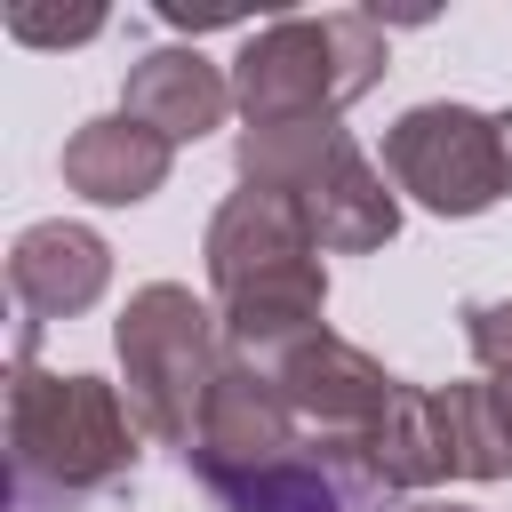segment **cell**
<instances>
[{
  "label": "cell",
  "mask_w": 512,
  "mask_h": 512,
  "mask_svg": "<svg viewBox=\"0 0 512 512\" xmlns=\"http://www.w3.org/2000/svg\"><path fill=\"white\" fill-rule=\"evenodd\" d=\"M168 168H176V144L152 136V128L128 120V112L80 120V128L64 136V184H72L80 200H96V208H136V200H152V192L168 184Z\"/></svg>",
  "instance_id": "cell-12"
},
{
  "label": "cell",
  "mask_w": 512,
  "mask_h": 512,
  "mask_svg": "<svg viewBox=\"0 0 512 512\" xmlns=\"http://www.w3.org/2000/svg\"><path fill=\"white\" fill-rule=\"evenodd\" d=\"M272 384H280V400L296 408V424L312 432V440H368L376 424H384V408L400 400V376H384L360 344H344L336 328H312V336H296L288 352H272V360H256Z\"/></svg>",
  "instance_id": "cell-7"
},
{
  "label": "cell",
  "mask_w": 512,
  "mask_h": 512,
  "mask_svg": "<svg viewBox=\"0 0 512 512\" xmlns=\"http://www.w3.org/2000/svg\"><path fill=\"white\" fill-rule=\"evenodd\" d=\"M464 344H472L480 376L496 384V400L512 408V296H472L464 304Z\"/></svg>",
  "instance_id": "cell-15"
},
{
  "label": "cell",
  "mask_w": 512,
  "mask_h": 512,
  "mask_svg": "<svg viewBox=\"0 0 512 512\" xmlns=\"http://www.w3.org/2000/svg\"><path fill=\"white\" fill-rule=\"evenodd\" d=\"M208 288H216V320H224V344L240 360H272L288 352L296 336L320 328V304H328V264H320V240L312 224L280 200V192H224V208L208 216Z\"/></svg>",
  "instance_id": "cell-2"
},
{
  "label": "cell",
  "mask_w": 512,
  "mask_h": 512,
  "mask_svg": "<svg viewBox=\"0 0 512 512\" xmlns=\"http://www.w3.org/2000/svg\"><path fill=\"white\" fill-rule=\"evenodd\" d=\"M120 112L144 120L152 136H168V144H200V136L224 128V112H240V104H232V72H216L200 48H152V56L128 64Z\"/></svg>",
  "instance_id": "cell-11"
},
{
  "label": "cell",
  "mask_w": 512,
  "mask_h": 512,
  "mask_svg": "<svg viewBox=\"0 0 512 512\" xmlns=\"http://www.w3.org/2000/svg\"><path fill=\"white\" fill-rule=\"evenodd\" d=\"M368 464H376V480H384L392 496H416V488H440V480H448L432 384H400V400H392L384 424L368 432Z\"/></svg>",
  "instance_id": "cell-14"
},
{
  "label": "cell",
  "mask_w": 512,
  "mask_h": 512,
  "mask_svg": "<svg viewBox=\"0 0 512 512\" xmlns=\"http://www.w3.org/2000/svg\"><path fill=\"white\" fill-rule=\"evenodd\" d=\"M40 328H16V368H8V472H16V512H72L104 488L136 480V416L120 384L88 368H40L32 360Z\"/></svg>",
  "instance_id": "cell-1"
},
{
  "label": "cell",
  "mask_w": 512,
  "mask_h": 512,
  "mask_svg": "<svg viewBox=\"0 0 512 512\" xmlns=\"http://www.w3.org/2000/svg\"><path fill=\"white\" fill-rule=\"evenodd\" d=\"M384 64H392V40L360 8L272 16L232 56V104H240L248 128H272V120H336L344 104H360L384 80Z\"/></svg>",
  "instance_id": "cell-4"
},
{
  "label": "cell",
  "mask_w": 512,
  "mask_h": 512,
  "mask_svg": "<svg viewBox=\"0 0 512 512\" xmlns=\"http://www.w3.org/2000/svg\"><path fill=\"white\" fill-rule=\"evenodd\" d=\"M8 32H16V40H32V48H72V40H96V32H104V16H96V8H80V16H48V8L16 0V8H8Z\"/></svg>",
  "instance_id": "cell-16"
},
{
  "label": "cell",
  "mask_w": 512,
  "mask_h": 512,
  "mask_svg": "<svg viewBox=\"0 0 512 512\" xmlns=\"http://www.w3.org/2000/svg\"><path fill=\"white\" fill-rule=\"evenodd\" d=\"M8 288H16V304H24L32 328L80 320V312L112 288V248H104V232L64 224V216L24 224L16 248H8Z\"/></svg>",
  "instance_id": "cell-10"
},
{
  "label": "cell",
  "mask_w": 512,
  "mask_h": 512,
  "mask_svg": "<svg viewBox=\"0 0 512 512\" xmlns=\"http://www.w3.org/2000/svg\"><path fill=\"white\" fill-rule=\"evenodd\" d=\"M304 448V424H296V408L280 400V384L256 368V360H224V376H216V392H208V408H200V432H192V448H184V472L200 480V488H224V480H248V472H272V464H288Z\"/></svg>",
  "instance_id": "cell-8"
},
{
  "label": "cell",
  "mask_w": 512,
  "mask_h": 512,
  "mask_svg": "<svg viewBox=\"0 0 512 512\" xmlns=\"http://www.w3.org/2000/svg\"><path fill=\"white\" fill-rule=\"evenodd\" d=\"M408 512H480V504H448V496H416Z\"/></svg>",
  "instance_id": "cell-17"
},
{
  "label": "cell",
  "mask_w": 512,
  "mask_h": 512,
  "mask_svg": "<svg viewBox=\"0 0 512 512\" xmlns=\"http://www.w3.org/2000/svg\"><path fill=\"white\" fill-rule=\"evenodd\" d=\"M240 184L256 192H280L320 256H368L400 232V192L392 176L352 144V128L336 120H272V128H240V152H232Z\"/></svg>",
  "instance_id": "cell-3"
},
{
  "label": "cell",
  "mask_w": 512,
  "mask_h": 512,
  "mask_svg": "<svg viewBox=\"0 0 512 512\" xmlns=\"http://www.w3.org/2000/svg\"><path fill=\"white\" fill-rule=\"evenodd\" d=\"M440 408V456L448 480H512V408L496 400V384H432Z\"/></svg>",
  "instance_id": "cell-13"
},
{
  "label": "cell",
  "mask_w": 512,
  "mask_h": 512,
  "mask_svg": "<svg viewBox=\"0 0 512 512\" xmlns=\"http://www.w3.org/2000/svg\"><path fill=\"white\" fill-rule=\"evenodd\" d=\"M384 496L392 488L376 480L368 440H312V432L288 464L208 488L216 512H384Z\"/></svg>",
  "instance_id": "cell-9"
},
{
  "label": "cell",
  "mask_w": 512,
  "mask_h": 512,
  "mask_svg": "<svg viewBox=\"0 0 512 512\" xmlns=\"http://www.w3.org/2000/svg\"><path fill=\"white\" fill-rule=\"evenodd\" d=\"M112 352H120V400H128L136 432L184 456L200 432V408L232 360L216 304H200L184 280H144L112 320Z\"/></svg>",
  "instance_id": "cell-5"
},
{
  "label": "cell",
  "mask_w": 512,
  "mask_h": 512,
  "mask_svg": "<svg viewBox=\"0 0 512 512\" xmlns=\"http://www.w3.org/2000/svg\"><path fill=\"white\" fill-rule=\"evenodd\" d=\"M384 176H392V192H408L432 216H488L496 200H512L504 112H480L456 96L408 104L384 128Z\"/></svg>",
  "instance_id": "cell-6"
}]
</instances>
